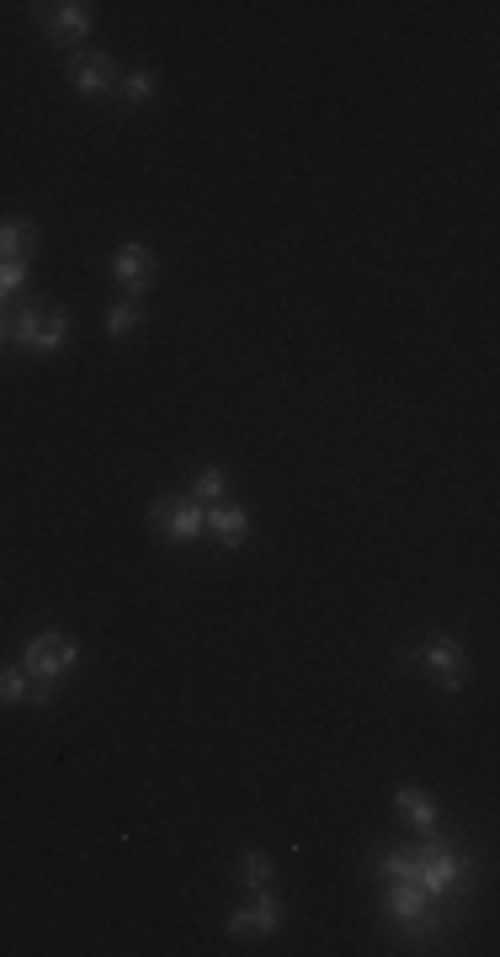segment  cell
Wrapping results in <instances>:
<instances>
[{
    "label": "cell",
    "mask_w": 500,
    "mask_h": 957,
    "mask_svg": "<svg viewBox=\"0 0 500 957\" xmlns=\"http://www.w3.org/2000/svg\"><path fill=\"white\" fill-rule=\"evenodd\" d=\"M240 872H245V883H250V888H261L266 878H272V862H266V856H261V851H250V856H245V867H240Z\"/></svg>",
    "instance_id": "obj_21"
},
{
    "label": "cell",
    "mask_w": 500,
    "mask_h": 957,
    "mask_svg": "<svg viewBox=\"0 0 500 957\" xmlns=\"http://www.w3.org/2000/svg\"><path fill=\"white\" fill-rule=\"evenodd\" d=\"M27 277V261H0V298H11Z\"/></svg>",
    "instance_id": "obj_20"
},
{
    "label": "cell",
    "mask_w": 500,
    "mask_h": 957,
    "mask_svg": "<svg viewBox=\"0 0 500 957\" xmlns=\"http://www.w3.org/2000/svg\"><path fill=\"white\" fill-rule=\"evenodd\" d=\"M208 532L219 537V543L240 548L245 532H250V511H245V506H213V511H208Z\"/></svg>",
    "instance_id": "obj_9"
},
{
    "label": "cell",
    "mask_w": 500,
    "mask_h": 957,
    "mask_svg": "<svg viewBox=\"0 0 500 957\" xmlns=\"http://www.w3.org/2000/svg\"><path fill=\"white\" fill-rule=\"evenodd\" d=\"M133 325H139V304H112V314H107V330H112V335H128Z\"/></svg>",
    "instance_id": "obj_19"
},
{
    "label": "cell",
    "mask_w": 500,
    "mask_h": 957,
    "mask_svg": "<svg viewBox=\"0 0 500 957\" xmlns=\"http://www.w3.org/2000/svg\"><path fill=\"white\" fill-rule=\"evenodd\" d=\"M219 495H224V468H203L192 484V500L197 506H219Z\"/></svg>",
    "instance_id": "obj_14"
},
{
    "label": "cell",
    "mask_w": 500,
    "mask_h": 957,
    "mask_svg": "<svg viewBox=\"0 0 500 957\" xmlns=\"http://www.w3.org/2000/svg\"><path fill=\"white\" fill-rule=\"evenodd\" d=\"M75 638L70 633H38V638H27V654H22V670L38 686H54L64 670L75 665Z\"/></svg>",
    "instance_id": "obj_1"
},
{
    "label": "cell",
    "mask_w": 500,
    "mask_h": 957,
    "mask_svg": "<svg viewBox=\"0 0 500 957\" xmlns=\"http://www.w3.org/2000/svg\"><path fill=\"white\" fill-rule=\"evenodd\" d=\"M6 335H11V325H6V319H0V341H6Z\"/></svg>",
    "instance_id": "obj_22"
},
{
    "label": "cell",
    "mask_w": 500,
    "mask_h": 957,
    "mask_svg": "<svg viewBox=\"0 0 500 957\" xmlns=\"http://www.w3.org/2000/svg\"><path fill=\"white\" fill-rule=\"evenodd\" d=\"M32 245H38V229H32L27 218H6V224H0V261H27Z\"/></svg>",
    "instance_id": "obj_10"
},
{
    "label": "cell",
    "mask_w": 500,
    "mask_h": 957,
    "mask_svg": "<svg viewBox=\"0 0 500 957\" xmlns=\"http://www.w3.org/2000/svg\"><path fill=\"white\" fill-rule=\"evenodd\" d=\"M59 346H64V314H59V309H43L38 346H32V351H59Z\"/></svg>",
    "instance_id": "obj_15"
},
{
    "label": "cell",
    "mask_w": 500,
    "mask_h": 957,
    "mask_svg": "<svg viewBox=\"0 0 500 957\" xmlns=\"http://www.w3.org/2000/svg\"><path fill=\"white\" fill-rule=\"evenodd\" d=\"M415 660H421V665L431 670V676H437L442 692H458V686H463V670H469V665H463L458 638H431V644H426L421 654H415Z\"/></svg>",
    "instance_id": "obj_4"
},
{
    "label": "cell",
    "mask_w": 500,
    "mask_h": 957,
    "mask_svg": "<svg viewBox=\"0 0 500 957\" xmlns=\"http://www.w3.org/2000/svg\"><path fill=\"white\" fill-rule=\"evenodd\" d=\"M426 888L421 883H399L394 878V888H389V915L405 926V936H426L431 931V920H426Z\"/></svg>",
    "instance_id": "obj_5"
},
{
    "label": "cell",
    "mask_w": 500,
    "mask_h": 957,
    "mask_svg": "<svg viewBox=\"0 0 500 957\" xmlns=\"http://www.w3.org/2000/svg\"><path fill=\"white\" fill-rule=\"evenodd\" d=\"M399 814H405L415 830H426V835H431V825H437V803H431L426 793H415V787L399 793Z\"/></svg>",
    "instance_id": "obj_12"
},
{
    "label": "cell",
    "mask_w": 500,
    "mask_h": 957,
    "mask_svg": "<svg viewBox=\"0 0 500 957\" xmlns=\"http://www.w3.org/2000/svg\"><path fill=\"white\" fill-rule=\"evenodd\" d=\"M277 899L272 894H261L256 899V910H240L235 920H229V936H250V931H256V936H272L277 931Z\"/></svg>",
    "instance_id": "obj_8"
},
{
    "label": "cell",
    "mask_w": 500,
    "mask_h": 957,
    "mask_svg": "<svg viewBox=\"0 0 500 957\" xmlns=\"http://www.w3.org/2000/svg\"><path fill=\"white\" fill-rule=\"evenodd\" d=\"M149 522H155V532L176 537V543H192L197 532H208V511L197 506V500H181V495H160L155 506H149Z\"/></svg>",
    "instance_id": "obj_3"
},
{
    "label": "cell",
    "mask_w": 500,
    "mask_h": 957,
    "mask_svg": "<svg viewBox=\"0 0 500 957\" xmlns=\"http://www.w3.org/2000/svg\"><path fill=\"white\" fill-rule=\"evenodd\" d=\"M38 325H43V304H32L11 319V341L16 346H38Z\"/></svg>",
    "instance_id": "obj_13"
},
{
    "label": "cell",
    "mask_w": 500,
    "mask_h": 957,
    "mask_svg": "<svg viewBox=\"0 0 500 957\" xmlns=\"http://www.w3.org/2000/svg\"><path fill=\"white\" fill-rule=\"evenodd\" d=\"M383 872L399 883H415V856L410 851H383Z\"/></svg>",
    "instance_id": "obj_16"
},
{
    "label": "cell",
    "mask_w": 500,
    "mask_h": 957,
    "mask_svg": "<svg viewBox=\"0 0 500 957\" xmlns=\"http://www.w3.org/2000/svg\"><path fill=\"white\" fill-rule=\"evenodd\" d=\"M112 272H118V282H128V288H144L149 282V250L144 245H118Z\"/></svg>",
    "instance_id": "obj_11"
},
{
    "label": "cell",
    "mask_w": 500,
    "mask_h": 957,
    "mask_svg": "<svg viewBox=\"0 0 500 957\" xmlns=\"http://www.w3.org/2000/svg\"><path fill=\"white\" fill-rule=\"evenodd\" d=\"M43 27L54 32V38H86V32H91V6H80V0L48 6V11H43Z\"/></svg>",
    "instance_id": "obj_7"
},
{
    "label": "cell",
    "mask_w": 500,
    "mask_h": 957,
    "mask_svg": "<svg viewBox=\"0 0 500 957\" xmlns=\"http://www.w3.org/2000/svg\"><path fill=\"white\" fill-rule=\"evenodd\" d=\"M123 96H128L133 107H139V102H149V96H155V75H149V70L128 75V80H123Z\"/></svg>",
    "instance_id": "obj_17"
},
{
    "label": "cell",
    "mask_w": 500,
    "mask_h": 957,
    "mask_svg": "<svg viewBox=\"0 0 500 957\" xmlns=\"http://www.w3.org/2000/svg\"><path fill=\"white\" fill-rule=\"evenodd\" d=\"M415 883L426 888V894H447L453 883H463V872H469V862H463L458 851H447L442 841H426V846H415Z\"/></svg>",
    "instance_id": "obj_2"
},
{
    "label": "cell",
    "mask_w": 500,
    "mask_h": 957,
    "mask_svg": "<svg viewBox=\"0 0 500 957\" xmlns=\"http://www.w3.org/2000/svg\"><path fill=\"white\" fill-rule=\"evenodd\" d=\"M70 80H75L86 96H102L112 80H118V70H112L107 54H75V59H70Z\"/></svg>",
    "instance_id": "obj_6"
},
{
    "label": "cell",
    "mask_w": 500,
    "mask_h": 957,
    "mask_svg": "<svg viewBox=\"0 0 500 957\" xmlns=\"http://www.w3.org/2000/svg\"><path fill=\"white\" fill-rule=\"evenodd\" d=\"M27 697V670H0V702H22Z\"/></svg>",
    "instance_id": "obj_18"
}]
</instances>
